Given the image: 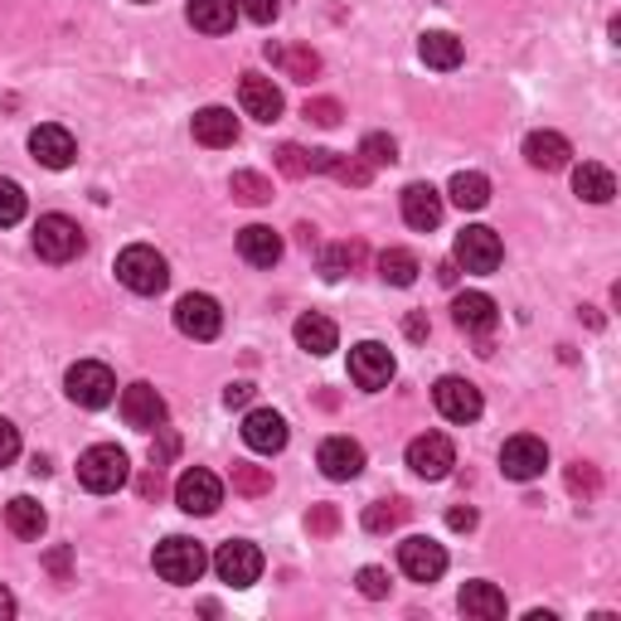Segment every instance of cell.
<instances>
[{
	"mask_svg": "<svg viewBox=\"0 0 621 621\" xmlns=\"http://www.w3.org/2000/svg\"><path fill=\"white\" fill-rule=\"evenodd\" d=\"M297 238H301V248H315V229H311V223H301Z\"/></svg>",
	"mask_w": 621,
	"mask_h": 621,
	"instance_id": "obj_55",
	"label": "cell"
},
{
	"mask_svg": "<svg viewBox=\"0 0 621 621\" xmlns=\"http://www.w3.org/2000/svg\"><path fill=\"white\" fill-rule=\"evenodd\" d=\"M297 345L311 350V354H330V350L340 345V330H335V321H330V315L307 311V315L297 321Z\"/></svg>",
	"mask_w": 621,
	"mask_h": 621,
	"instance_id": "obj_27",
	"label": "cell"
},
{
	"mask_svg": "<svg viewBox=\"0 0 621 621\" xmlns=\"http://www.w3.org/2000/svg\"><path fill=\"white\" fill-rule=\"evenodd\" d=\"M16 457H20V428L10 418H0V467H10Z\"/></svg>",
	"mask_w": 621,
	"mask_h": 621,
	"instance_id": "obj_46",
	"label": "cell"
},
{
	"mask_svg": "<svg viewBox=\"0 0 621 621\" xmlns=\"http://www.w3.org/2000/svg\"><path fill=\"white\" fill-rule=\"evenodd\" d=\"M63 389H69V399L78 408H108L117 399V379H112V369L108 364H98V360H78L69 369V379H63Z\"/></svg>",
	"mask_w": 621,
	"mask_h": 621,
	"instance_id": "obj_5",
	"label": "cell"
},
{
	"mask_svg": "<svg viewBox=\"0 0 621 621\" xmlns=\"http://www.w3.org/2000/svg\"><path fill=\"white\" fill-rule=\"evenodd\" d=\"M238 253H243V262H253V268H272V262H282V233L268 229V223H248L238 233Z\"/></svg>",
	"mask_w": 621,
	"mask_h": 621,
	"instance_id": "obj_22",
	"label": "cell"
},
{
	"mask_svg": "<svg viewBox=\"0 0 621 621\" xmlns=\"http://www.w3.org/2000/svg\"><path fill=\"white\" fill-rule=\"evenodd\" d=\"M568 491L573 495H598L602 491V475H598V467H592V461H573V467H568Z\"/></svg>",
	"mask_w": 621,
	"mask_h": 621,
	"instance_id": "obj_40",
	"label": "cell"
},
{
	"mask_svg": "<svg viewBox=\"0 0 621 621\" xmlns=\"http://www.w3.org/2000/svg\"><path fill=\"white\" fill-rule=\"evenodd\" d=\"M360 161L364 166H393L399 161V147H393V137H384V131H369V137L360 141Z\"/></svg>",
	"mask_w": 621,
	"mask_h": 621,
	"instance_id": "obj_37",
	"label": "cell"
},
{
	"mask_svg": "<svg viewBox=\"0 0 621 621\" xmlns=\"http://www.w3.org/2000/svg\"><path fill=\"white\" fill-rule=\"evenodd\" d=\"M6 524H10V534H20V539H39V534H44V524H49V514H44L39 500L16 495L6 505Z\"/></svg>",
	"mask_w": 621,
	"mask_h": 621,
	"instance_id": "obj_30",
	"label": "cell"
},
{
	"mask_svg": "<svg viewBox=\"0 0 621 621\" xmlns=\"http://www.w3.org/2000/svg\"><path fill=\"white\" fill-rule=\"evenodd\" d=\"M141 495H161V467H156L151 475H141Z\"/></svg>",
	"mask_w": 621,
	"mask_h": 621,
	"instance_id": "obj_52",
	"label": "cell"
},
{
	"mask_svg": "<svg viewBox=\"0 0 621 621\" xmlns=\"http://www.w3.org/2000/svg\"><path fill=\"white\" fill-rule=\"evenodd\" d=\"M379 277H384L389 287H413L418 282V258L408 253V248H384V253H379Z\"/></svg>",
	"mask_w": 621,
	"mask_h": 621,
	"instance_id": "obj_34",
	"label": "cell"
},
{
	"mask_svg": "<svg viewBox=\"0 0 621 621\" xmlns=\"http://www.w3.org/2000/svg\"><path fill=\"white\" fill-rule=\"evenodd\" d=\"M243 442L253 447V452H262V457L282 452L287 447V418L272 413V408H253V413L243 418Z\"/></svg>",
	"mask_w": 621,
	"mask_h": 621,
	"instance_id": "obj_18",
	"label": "cell"
},
{
	"mask_svg": "<svg viewBox=\"0 0 621 621\" xmlns=\"http://www.w3.org/2000/svg\"><path fill=\"white\" fill-rule=\"evenodd\" d=\"M223 403H229V408H248V403H253V384H248V379L229 384V389H223Z\"/></svg>",
	"mask_w": 621,
	"mask_h": 621,
	"instance_id": "obj_49",
	"label": "cell"
},
{
	"mask_svg": "<svg viewBox=\"0 0 621 621\" xmlns=\"http://www.w3.org/2000/svg\"><path fill=\"white\" fill-rule=\"evenodd\" d=\"M360 592L369 602L389 598V573H384V568H360Z\"/></svg>",
	"mask_w": 621,
	"mask_h": 621,
	"instance_id": "obj_45",
	"label": "cell"
},
{
	"mask_svg": "<svg viewBox=\"0 0 621 621\" xmlns=\"http://www.w3.org/2000/svg\"><path fill=\"white\" fill-rule=\"evenodd\" d=\"M442 194L432 190V184H408L403 190V223L418 233H432L442 223Z\"/></svg>",
	"mask_w": 621,
	"mask_h": 621,
	"instance_id": "obj_20",
	"label": "cell"
},
{
	"mask_svg": "<svg viewBox=\"0 0 621 621\" xmlns=\"http://www.w3.org/2000/svg\"><path fill=\"white\" fill-rule=\"evenodd\" d=\"M16 617V598H10V588H0V621Z\"/></svg>",
	"mask_w": 621,
	"mask_h": 621,
	"instance_id": "obj_53",
	"label": "cell"
},
{
	"mask_svg": "<svg viewBox=\"0 0 621 621\" xmlns=\"http://www.w3.org/2000/svg\"><path fill=\"white\" fill-rule=\"evenodd\" d=\"M393 354L379 345V340H364V345H354L350 350V379L360 384L364 393H379V389H389V379H393Z\"/></svg>",
	"mask_w": 621,
	"mask_h": 621,
	"instance_id": "obj_12",
	"label": "cell"
},
{
	"mask_svg": "<svg viewBox=\"0 0 621 621\" xmlns=\"http://www.w3.org/2000/svg\"><path fill=\"white\" fill-rule=\"evenodd\" d=\"M307 530H311V534H321V539H325V534H335V530H340V510H335V505H315V510L307 514Z\"/></svg>",
	"mask_w": 621,
	"mask_h": 621,
	"instance_id": "obj_44",
	"label": "cell"
},
{
	"mask_svg": "<svg viewBox=\"0 0 621 621\" xmlns=\"http://www.w3.org/2000/svg\"><path fill=\"white\" fill-rule=\"evenodd\" d=\"M238 10H243V16L253 20V24H272L282 6H277V0H238Z\"/></svg>",
	"mask_w": 621,
	"mask_h": 621,
	"instance_id": "obj_47",
	"label": "cell"
},
{
	"mask_svg": "<svg viewBox=\"0 0 621 621\" xmlns=\"http://www.w3.org/2000/svg\"><path fill=\"white\" fill-rule=\"evenodd\" d=\"M49 573H54L59 583L69 578V549H54V553H49Z\"/></svg>",
	"mask_w": 621,
	"mask_h": 621,
	"instance_id": "obj_51",
	"label": "cell"
},
{
	"mask_svg": "<svg viewBox=\"0 0 621 621\" xmlns=\"http://www.w3.org/2000/svg\"><path fill=\"white\" fill-rule=\"evenodd\" d=\"M166 418H170V408H166V399H161V393H156L151 384H131V389H122V422H127V428H137V432H161Z\"/></svg>",
	"mask_w": 621,
	"mask_h": 621,
	"instance_id": "obj_14",
	"label": "cell"
},
{
	"mask_svg": "<svg viewBox=\"0 0 621 621\" xmlns=\"http://www.w3.org/2000/svg\"><path fill=\"white\" fill-rule=\"evenodd\" d=\"M127 475H131V461H127L122 447H112V442L88 447V452L78 457V481H83L92 495H112V491H122Z\"/></svg>",
	"mask_w": 621,
	"mask_h": 621,
	"instance_id": "obj_3",
	"label": "cell"
},
{
	"mask_svg": "<svg viewBox=\"0 0 621 621\" xmlns=\"http://www.w3.org/2000/svg\"><path fill=\"white\" fill-rule=\"evenodd\" d=\"M194 141L200 147H233L238 141V117L229 108H204V112H194Z\"/></svg>",
	"mask_w": 621,
	"mask_h": 621,
	"instance_id": "obj_24",
	"label": "cell"
},
{
	"mask_svg": "<svg viewBox=\"0 0 621 621\" xmlns=\"http://www.w3.org/2000/svg\"><path fill=\"white\" fill-rule=\"evenodd\" d=\"M176 325H180V335H190V340H214L223 330V311L214 297L190 292V297H180V307H176Z\"/></svg>",
	"mask_w": 621,
	"mask_h": 621,
	"instance_id": "obj_13",
	"label": "cell"
},
{
	"mask_svg": "<svg viewBox=\"0 0 621 621\" xmlns=\"http://www.w3.org/2000/svg\"><path fill=\"white\" fill-rule=\"evenodd\" d=\"M277 170L282 176H292V180H301V176H311V151H301V147H277Z\"/></svg>",
	"mask_w": 621,
	"mask_h": 621,
	"instance_id": "obj_42",
	"label": "cell"
},
{
	"mask_svg": "<svg viewBox=\"0 0 621 621\" xmlns=\"http://www.w3.org/2000/svg\"><path fill=\"white\" fill-rule=\"evenodd\" d=\"M452 321L467 330V335H491V330L500 325V311L485 292H461L457 307H452Z\"/></svg>",
	"mask_w": 621,
	"mask_h": 621,
	"instance_id": "obj_21",
	"label": "cell"
},
{
	"mask_svg": "<svg viewBox=\"0 0 621 621\" xmlns=\"http://www.w3.org/2000/svg\"><path fill=\"white\" fill-rule=\"evenodd\" d=\"M408 335L422 340V335H428V321H422V315H408Z\"/></svg>",
	"mask_w": 621,
	"mask_h": 621,
	"instance_id": "obj_54",
	"label": "cell"
},
{
	"mask_svg": "<svg viewBox=\"0 0 621 621\" xmlns=\"http://www.w3.org/2000/svg\"><path fill=\"white\" fill-rule=\"evenodd\" d=\"M268 59L282 63L287 78H297V83H311L315 73H321V59L311 54V49H282V44H268Z\"/></svg>",
	"mask_w": 621,
	"mask_h": 621,
	"instance_id": "obj_33",
	"label": "cell"
},
{
	"mask_svg": "<svg viewBox=\"0 0 621 621\" xmlns=\"http://www.w3.org/2000/svg\"><path fill=\"white\" fill-rule=\"evenodd\" d=\"M30 151H34V161H39V166L63 170V166H73L78 141H73V131H69V127L44 122V127H34V131H30Z\"/></svg>",
	"mask_w": 621,
	"mask_h": 621,
	"instance_id": "obj_16",
	"label": "cell"
},
{
	"mask_svg": "<svg viewBox=\"0 0 621 621\" xmlns=\"http://www.w3.org/2000/svg\"><path fill=\"white\" fill-rule=\"evenodd\" d=\"M360 258H364L360 243H335V248H325L321 253V272L330 277V282H340L350 268H360Z\"/></svg>",
	"mask_w": 621,
	"mask_h": 621,
	"instance_id": "obj_36",
	"label": "cell"
},
{
	"mask_svg": "<svg viewBox=\"0 0 621 621\" xmlns=\"http://www.w3.org/2000/svg\"><path fill=\"white\" fill-rule=\"evenodd\" d=\"M461 612L481 617V621H500L505 617V592H500L495 583H467L461 588Z\"/></svg>",
	"mask_w": 621,
	"mask_h": 621,
	"instance_id": "obj_29",
	"label": "cell"
},
{
	"mask_svg": "<svg viewBox=\"0 0 621 621\" xmlns=\"http://www.w3.org/2000/svg\"><path fill=\"white\" fill-rule=\"evenodd\" d=\"M233 491L238 495H268L272 491V471L268 467H233Z\"/></svg>",
	"mask_w": 621,
	"mask_h": 621,
	"instance_id": "obj_39",
	"label": "cell"
},
{
	"mask_svg": "<svg viewBox=\"0 0 621 621\" xmlns=\"http://www.w3.org/2000/svg\"><path fill=\"white\" fill-rule=\"evenodd\" d=\"M229 190H233L238 204H268V200H272V180L258 176V170H233Z\"/></svg>",
	"mask_w": 621,
	"mask_h": 621,
	"instance_id": "obj_35",
	"label": "cell"
},
{
	"mask_svg": "<svg viewBox=\"0 0 621 621\" xmlns=\"http://www.w3.org/2000/svg\"><path fill=\"white\" fill-rule=\"evenodd\" d=\"M176 452H180V438H176V432H166V428H161V442L151 447V461H156V467H166V461L176 457Z\"/></svg>",
	"mask_w": 621,
	"mask_h": 621,
	"instance_id": "obj_48",
	"label": "cell"
},
{
	"mask_svg": "<svg viewBox=\"0 0 621 621\" xmlns=\"http://www.w3.org/2000/svg\"><path fill=\"white\" fill-rule=\"evenodd\" d=\"M447 194H452V204H461V209H485L491 204V180H485L481 170H461V176H452V184H447Z\"/></svg>",
	"mask_w": 621,
	"mask_h": 621,
	"instance_id": "obj_31",
	"label": "cell"
},
{
	"mask_svg": "<svg viewBox=\"0 0 621 621\" xmlns=\"http://www.w3.org/2000/svg\"><path fill=\"white\" fill-rule=\"evenodd\" d=\"M549 467V447L530 438V432H520V438H510L500 447V471L510 475V481H539Z\"/></svg>",
	"mask_w": 621,
	"mask_h": 621,
	"instance_id": "obj_11",
	"label": "cell"
},
{
	"mask_svg": "<svg viewBox=\"0 0 621 621\" xmlns=\"http://www.w3.org/2000/svg\"><path fill=\"white\" fill-rule=\"evenodd\" d=\"M568 156H573V147H568V137H559V131H530L524 137V161L534 170H563Z\"/></svg>",
	"mask_w": 621,
	"mask_h": 621,
	"instance_id": "obj_23",
	"label": "cell"
},
{
	"mask_svg": "<svg viewBox=\"0 0 621 621\" xmlns=\"http://www.w3.org/2000/svg\"><path fill=\"white\" fill-rule=\"evenodd\" d=\"M238 102H243V112L248 117H258V122H277L282 117V92H277L272 78H262V73H243V83H238Z\"/></svg>",
	"mask_w": 621,
	"mask_h": 621,
	"instance_id": "obj_17",
	"label": "cell"
},
{
	"mask_svg": "<svg viewBox=\"0 0 621 621\" xmlns=\"http://www.w3.org/2000/svg\"><path fill=\"white\" fill-rule=\"evenodd\" d=\"M214 573L229 588H253L258 578H262V553H258V544H248V539H229V544H219Z\"/></svg>",
	"mask_w": 621,
	"mask_h": 621,
	"instance_id": "obj_6",
	"label": "cell"
},
{
	"mask_svg": "<svg viewBox=\"0 0 621 621\" xmlns=\"http://www.w3.org/2000/svg\"><path fill=\"white\" fill-rule=\"evenodd\" d=\"M418 54H422V63H428V69H457L461 59H467V49H461V39L457 34H447V30H428L418 39Z\"/></svg>",
	"mask_w": 621,
	"mask_h": 621,
	"instance_id": "obj_26",
	"label": "cell"
},
{
	"mask_svg": "<svg viewBox=\"0 0 621 621\" xmlns=\"http://www.w3.org/2000/svg\"><path fill=\"white\" fill-rule=\"evenodd\" d=\"M156 573L166 578V583H176V588H190V583H200V573L209 568V553L200 539H184V534H170L166 544H156Z\"/></svg>",
	"mask_w": 621,
	"mask_h": 621,
	"instance_id": "obj_2",
	"label": "cell"
},
{
	"mask_svg": "<svg viewBox=\"0 0 621 621\" xmlns=\"http://www.w3.org/2000/svg\"><path fill=\"white\" fill-rule=\"evenodd\" d=\"M190 24L200 34H229L233 30V16H238V0H190Z\"/></svg>",
	"mask_w": 621,
	"mask_h": 621,
	"instance_id": "obj_25",
	"label": "cell"
},
{
	"mask_svg": "<svg viewBox=\"0 0 621 621\" xmlns=\"http://www.w3.org/2000/svg\"><path fill=\"white\" fill-rule=\"evenodd\" d=\"M438 277H442L447 287H452V282H457V262H442V268H438Z\"/></svg>",
	"mask_w": 621,
	"mask_h": 621,
	"instance_id": "obj_56",
	"label": "cell"
},
{
	"mask_svg": "<svg viewBox=\"0 0 621 621\" xmlns=\"http://www.w3.org/2000/svg\"><path fill=\"white\" fill-rule=\"evenodd\" d=\"M24 209H30V200H24V190L16 180H0V229H10V223L24 219Z\"/></svg>",
	"mask_w": 621,
	"mask_h": 621,
	"instance_id": "obj_38",
	"label": "cell"
},
{
	"mask_svg": "<svg viewBox=\"0 0 621 621\" xmlns=\"http://www.w3.org/2000/svg\"><path fill=\"white\" fill-rule=\"evenodd\" d=\"M330 176L340 184H369L374 180V166H364L360 156H335V161H330Z\"/></svg>",
	"mask_w": 621,
	"mask_h": 621,
	"instance_id": "obj_41",
	"label": "cell"
},
{
	"mask_svg": "<svg viewBox=\"0 0 621 621\" xmlns=\"http://www.w3.org/2000/svg\"><path fill=\"white\" fill-rule=\"evenodd\" d=\"M176 505L184 514H214L223 505V485H219V475L214 471H204V467H190L176 481Z\"/></svg>",
	"mask_w": 621,
	"mask_h": 621,
	"instance_id": "obj_10",
	"label": "cell"
},
{
	"mask_svg": "<svg viewBox=\"0 0 621 621\" xmlns=\"http://www.w3.org/2000/svg\"><path fill=\"white\" fill-rule=\"evenodd\" d=\"M141 6H147V0H141Z\"/></svg>",
	"mask_w": 621,
	"mask_h": 621,
	"instance_id": "obj_57",
	"label": "cell"
},
{
	"mask_svg": "<svg viewBox=\"0 0 621 621\" xmlns=\"http://www.w3.org/2000/svg\"><path fill=\"white\" fill-rule=\"evenodd\" d=\"M432 403H438V413L447 422H475L481 418V389L471 384V379H457V374H447L432 384Z\"/></svg>",
	"mask_w": 621,
	"mask_h": 621,
	"instance_id": "obj_8",
	"label": "cell"
},
{
	"mask_svg": "<svg viewBox=\"0 0 621 621\" xmlns=\"http://www.w3.org/2000/svg\"><path fill=\"white\" fill-rule=\"evenodd\" d=\"M573 190H578V200H588V204H607L617 194V176L607 166L583 161V166L573 170Z\"/></svg>",
	"mask_w": 621,
	"mask_h": 621,
	"instance_id": "obj_28",
	"label": "cell"
},
{
	"mask_svg": "<svg viewBox=\"0 0 621 621\" xmlns=\"http://www.w3.org/2000/svg\"><path fill=\"white\" fill-rule=\"evenodd\" d=\"M399 568L413 578V583H438V578L447 573V549L432 544V539H422V534H413V539H403L399 544Z\"/></svg>",
	"mask_w": 621,
	"mask_h": 621,
	"instance_id": "obj_15",
	"label": "cell"
},
{
	"mask_svg": "<svg viewBox=\"0 0 621 621\" xmlns=\"http://www.w3.org/2000/svg\"><path fill=\"white\" fill-rule=\"evenodd\" d=\"M408 467H413L422 481H442V475H452L457 467V447L442 438V432H422V438L408 442Z\"/></svg>",
	"mask_w": 621,
	"mask_h": 621,
	"instance_id": "obj_9",
	"label": "cell"
},
{
	"mask_svg": "<svg viewBox=\"0 0 621 621\" xmlns=\"http://www.w3.org/2000/svg\"><path fill=\"white\" fill-rule=\"evenodd\" d=\"M301 117L315 127H340V102L335 98H311L307 108H301Z\"/></svg>",
	"mask_w": 621,
	"mask_h": 621,
	"instance_id": "obj_43",
	"label": "cell"
},
{
	"mask_svg": "<svg viewBox=\"0 0 621 621\" xmlns=\"http://www.w3.org/2000/svg\"><path fill=\"white\" fill-rule=\"evenodd\" d=\"M447 524H452V530H475V510H471V505L447 510Z\"/></svg>",
	"mask_w": 621,
	"mask_h": 621,
	"instance_id": "obj_50",
	"label": "cell"
},
{
	"mask_svg": "<svg viewBox=\"0 0 621 621\" xmlns=\"http://www.w3.org/2000/svg\"><path fill=\"white\" fill-rule=\"evenodd\" d=\"M408 514H413V505H408L403 495L379 500V505H369V510H364V530H369V534H389V530H399Z\"/></svg>",
	"mask_w": 621,
	"mask_h": 621,
	"instance_id": "obj_32",
	"label": "cell"
},
{
	"mask_svg": "<svg viewBox=\"0 0 621 621\" xmlns=\"http://www.w3.org/2000/svg\"><path fill=\"white\" fill-rule=\"evenodd\" d=\"M500 258H505V248H500L495 229H485V223H471V229L457 233V268H467V272H495Z\"/></svg>",
	"mask_w": 621,
	"mask_h": 621,
	"instance_id": "obj_7",
	"label": "cell"
},
{
	"mask_svg": "<svg viewBox=\"0 0 621 621\" xmlns=\"http://www.w3.org/2000/svg\"><path fill=\"white\" fill-rule=\"evenodd\" d=\"M315 461H321V471L330 475V481H354V475L364 471V447L354 438H325Z\"/></svg>",
	"mask_w": 621,
	"mask_h": 621,
	"instance_id": "obj_19",
	"label": "cell"
},
{
	"mask_svg": "<svg viewBox=\"0 0 621 621\" xmlns=\"http://www.w3.org/2000/svg\"><path fill=\"white\" fill-rule=\"evenodd\" d=\"M34 253L44 262H73L83 253V229L69 214H44L34 223Z\"/></svg>",
	"mask_w": 621,
	"mask_h": 621,
	"instance_id": "obj_4",
	"label": "cell"
},
{
	"mask_svg": "<svg viewBox=\"0 0 621 621\" xmlns=\"http://www.w3.org/2000/svg\"><path fill=\"white\" fill-rule=\"evenodd\" d=\"M117 282L137 297H156V292H166V282H170V262L147 243H131L117 253Z\"/></svg>",
	"mask_w": 621,
	"mask_h": 621,
	"instance_id": "obj_1",
	"label": "cell"
}]
</instances>
